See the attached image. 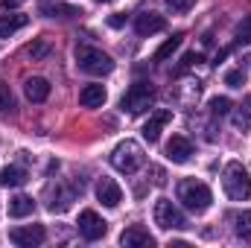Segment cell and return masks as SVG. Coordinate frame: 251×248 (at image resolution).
<instances>
[{"label": "cell", "instance_id": "cell-1", "mask_svg": "<svg viewBox=\"0 0 251 248\" xmlns=\"http://www.w3.org/2000/svg\"><path fill=\"white\" fill-rule=\"evenodd\" d=\"M76 64H79V70H85L88 76H108V73L114 70L111 56L102 53V50H97V47H91V44H79V47H76Z\"/></svg>", "mask_w": 251, "mask_h": 248}, {"label": "cell", "instance_id": "cell-2", "mask_svg": "<svg viewBox=\"0 0 251 248\" xmlns=\"http://www.w3.org/2000/svg\"><path fill=\"white\" fill-rule=\"evenodd\" d=\"M178 201L193 210V213H204L207 207H210V201H213V196H210V187L201 184V181H196V178H184L181 184H178Z\"/></svg>", "mask_w": 251, "mask_h": 248}, {"label": "cell", "instance_id": "cell-3", "mask_svg": "<svg viewBox=\"0 0 251 248\" xmlns=\"http://www.w3.org/2000/svg\"><path fill=\"white\" fill-rule=\"evenodd\" d=\"M222 187H225V196L234 198V201H243L251 196V178L246 173V167L240 161H231L222 173Z\"/></svg>", "mask_w": 251, "mask_h": 248}, {"label": "cell", "instance_id": "cell-4", "mask_svg": "<svg viewBox=\"0 0 251 248\" xmlns=\"http://www.w3.org/2000/svg\"><path fill=\"white\" fill-rule=\"evenodd\" d=\"M111 167H114L117 173H126V175L137 173V170L143 167V146H140L137 140H123V143H117L114 152H111Z\"/></svg>", "mask_w": 251, "mask_h": 248}, {"label": "cell", "instance_id": "cell-5", "mask_svg": "<svg viewBox=\"0 0 251 248\" xmlns=\"http://www.w3.org/2000/svg\"><path fill=\"white\" fill-rule=\"evenodd\" d=\"M152 102H155V88H152L149 82H134V85L123 94L120 108L128 111V114H143V111L152 108Z\"/></svg>", "mask_w": 251, "mask_h": 248}, {"label": "cell", "instance_id": "cell-6", "mask_svg": "<svg viewBox=\"0 0 251 248\" xmlns=\"http://www.w3.org/2000/svg\"><path fill=\"white\" fill-rule=\"evenodd\" d=\"M155 225L164 228V231H184L187 219L170 198H158L155 201Z\"/></svg>", "mask_w": 251, "mask_h": 248}, {"label": "cell", "instance_id": "cell-7", "mask_svg": "<svg viewBox=\"0 0 251 248\" xmlns=\"http://www.w3.org/2000/svg\"><path fill=\"white\" fill-rule=\"evenodd\" d=\"M105 231H108V222H105L97 210H82V213H79V234H82L88 243L102 240Z\"/></svg>", "mask_w": 251, "mask_h": 248}, {"label": "cell", "instance_id": "cell-8", "mask_svg": "<svg viewBox=\"0 0 251 248\" xmlns=\"http://www.w3.org/2000/svg\"><path fill=\"white\" fill-rule=\"evenodd\" d=\"M79 193H82V181H79V184H64V181H59L56 190H50V201H47L50 213H64V210L76 201Z\"/></svg>", "mask_w": 251, "mask_h": 248}, {"label": "cell", "instance_id": "cell-9", "mask_svg": "<svg viewBox=\"0 0 251 248\" xmlns=\"http://www.w3.org/2000/svg\"><path fill=\"white\" fill-rule=\"evenodd\" d=\"M9 240L15 246L32 248V246H41L47 240V231H44V225H21V228H12L9 231Z\"/></svg>", "mask_w": 251, "mask_h": 248}, {"label": "cell", "instance_id": "cell-10", "mask_svg": "<svg viewBox=\"0 0 251 248\" xmlns=\"http://www.w3.org/2000/svg\"><path fill=\"white\" fill-rule=\"evenodd\" d=\"M161 29H167V21H164L161 15H155V12H140V15L134 18V32H137L140 38H149V35H155V32H161Z\"/></svg>", "mask_w": 251, "mask_h": 248}, {"label": "cell", "instance_id": "cell-11", "mask_svg": "<svg viewBox=\"0 0 251 248\" xmlns=\"http://www.w3.org/2000/svg\"><path fill=\"white\" fill-rule=\"evenodd\" d=\"M167 155L173 164H187L190 155H193V143H190L184 134H173L170 143H167Z\"/></svg>", "mask_w": 251, "mask_h": 248}, {"label": "cell", "instance_id": "cell-12", "mask_svg": "<svg viewBox=\"0 0 251 248\" xmlns=\"http://www.w3.org/2000/svg\"><path fill=\"white\" fill-rule=\"evenodd\" d=\"M97 198L105 204V207H117L120 201H123V190L117 187V181L114 178H100V184H97Z\"/></svg>", "mask_w": 251, "mask_h": 248}, {"label": "cell", "instance_id": "cell-13", "mask_svg": "<svg viewBox=\"0 0 251 248\" xmlns=\"http://www.w3.org/2000/svg\"><path fill=\"white\" fill-rule=\"evenodd\" d=\"M173 120V111H167V108H161V111H155L149 120H146V125H143V137L149 140V143H155L158 137H161V128Z\"/></svg>", "mask_w": 251, "mask_h": 248}, {"label": "cell", "instance_id": "cell-14", "mask_svg": "<svg viewBox=\"0 0 251 248\" xmlns=\"http://www.w3.org/2000/svg\"><path fill=\"white\" fill-rule=\"evenodd\" d=\"M120 246H126V248L155 246V240H152V234H149L146 228H140V225H131V228H126L123 234H120Z\"/></svg>", "mask_w": 251, "mask_h": 248}, {"label": "cell", "instance_id": "cell-15", "mask_svg": "<svg viewBox=\"0 0 251 248\" xmlns=\"http://www.w3.org/2000/svg\"><path fill=\"white\" fill-rule=\"evenodd\" d=\"M24 94H26L29 102H44V99L50 97V82L41 79V76H29V79L24 82Z\"/></svg>", "mask_w": 251, "mask_h": 248}, {"label": "cell", "instance_id": "cell-16", "mask_svg": "<svg viewBox=\"0 0 251 248\" xmlns=\"http://www.w3.org/2000/svg\"><path fill=\"white\" fill-rule=\"evenodd\" d=\"M79 102H82L85 108H102V102H105V88H102V85H85V88L79 91Z\"/></svg>", "mask_w": 251, "mask_h": 248}, {"label": "cell", "instance_id": "cell-17", "mask_svg": "<svg viewBox=\"0 0 251 248\" xmlns=\"http://www.w3.org/2000/svg\"><path fill=\"white\" fill-rule=\"evenodd\" d=\"M26 170L24 167H3L0 170V184L3 187H21V184H26Z\"/></svg>", "mask_w": 251, "mask_h": 248}, {"label": "cell", "instance_id": "cell-18", "mask_svg": "<svg viewBox=\"0 0 251 248\" xmlns=\"http://www.w3.org/2000/svg\"><path fill=\"white\" fill-rule=\"evenodd\" d=\"M26 24H29L26 15H3V18H0V35L9 38V35H15L18 29H24Z\"/></svg>", "mask_w": 251, "mask_h": 248}, {"label": "cell", "instance_id": "cell-19", "mask_svg": "<svg viewBox=\"0 0 251 248\" xmlns=\"http://www.w3.org/2000/svg\"><path fill=\"white\" fill-rule=\"evenodd\" d=\"M32 210H35V201H32L29 196H15V198L9 201V216H15V219L29 216Z\"/></svg>", "mask_w": 251, "mask_h": 248}, {"label": "cell", "instance_id": "cell-20", "mask_svg": "<svg viewBox=\"0 0 251 248\" xmlns=\"http://www.w3.org/2000/svg\"><path fill=\"white\" fill-rule=\"evenodd\" d=\"M181 38H184L181 32H176L173 38H167V41H164V44L155 50V56H152V59H155V62H167V59H170V56H173V53L181 47Z\"/></svg>", "mask_w": 251, "mask_h": 248}, {"label": "cell", "instance_id": "cell-21", "mask_svg": "<svg viewBox=\"0 0 251 248\" xmlns=\"http://www.w3.org/2000/svg\"><path fill=\"white\" fill-rule=\"evenodd\" d=\"M234 125L243 128V131L251 128V97H246V99L237 105V111H234Z\"/></svg>", "mask_w": 251, "mask_h": 248}, {"label": "cell", "instance_id": "cell-22", "mask_svg": "<svg viewBox=\"0 0 251 248\" xmlns=\"http://www.w3.org/2000/svg\"><path fill=\"white\" fill-rule=\"evenodd\" d=\"M234 231H237V237L240 240H251V210H243V213H237L234 216Z\"/></svg>", "mask_w": 251, "mask_h": 248}, {"label": "cell", "instance_id": "cell-23", "mask_svg": "<svg viewBox=\"0 0 251 248\" xmlns=\"http://www.w3.org/2000/svg\"><path fill=\"white\" fill-rule=\"evenodd\" d=\"M47 18H76V15H82L76 6H67V3H53V6H44L41 9Z\"/></svg>", "mask_w": 251, "mask_h": 248}, {"label": "cell", "instance_id": "cell-24", "mask_svg": "<svg viewBox=\"0 0 251 248\" xmlns=\"http://www.w3.org/2000/svg\"><path fill=\"white\" fill-rule=\"evenodd\" d=\"M15 108V97H12V88L6 82H0V114H9Z\"/></svg>", "mask_w": 251, "mask_h": 248}, {"label": "cell", "instance_id": "cell-25", "mask_svg": "<svg viewBox=\"0 0 251 248\" xmlns=\"http://www.w3.org/2000/svg\"><path fill=\"white\" fill-rule=\"evenodd\" d=\"M228 111H231V99H228V97H213V99H210V114L222 117V114H228Z\"/></svg>", "mask_w": 251, "mask_h": 248}, {"label": "cell", "instance_id": "cell-26", "mask_svg": "<svg viewBox=\"0 0 251 248\" xmlns=\"http://www.w3.org/2000/svg\"><path fill=\"white\" fill-rule=\"evenodd\" d=\"M237 41H243V44L251 41V15H246V18L240 21V26H237Z\"/></svg>", "mask_w": 251, "mask_h": 248}, {"label": "cell", "instance_id": "cell-27", "mask_svg": "<svg viewBox=\"0 0 251 248\" xmlns=\"http://www.w3.org/2000/svg\"><path fill=\"white\" fill-rule=\"evenodd\" d=\"M225 85L228 88H243L246 85V73L243 70H228L225 73Z\"/></svg>", "mask_w": 251, "mask_h": 248}, {"label": "cell", "instance_id": "cell-28", "mask_svg": "<svg viewBox=\"0 0 251 248\" xmlns=\"http://www.w3.org/2000/svg\"><path fill=\"white\" fill-rule=\"evenodd\" d=\"M201 62V56H199V53H187V56H184V59H181V64H178V67H176V76H181V73H184V70H190V67H193V64H199Z\"/></svg>", "mask_w": 251, "mask_h": 248}, {"label": "cell", "instance_id": "cell-29", "mask_svg": "<svg viewBox=\"0 0 251 248\" xmlns=\"http://www.w3.org/2000/svg\"><path fill=\"white\" fill-rule=\"evenodd\" d=\"M47 53H50V47H47L44 41H35V44L26 47V56H32V59H41V56H47Z\"/></svg>", "mask_w": 251, "mask_h": 248}, {"label": "cell", "instance_id": "cell-30", "mask_svg": "<svg viewBox=\"0 0 251 248\" xmlns=\"http://www.w3.org/2000/svg\"><path fill=\"white\" fill-rule=\"evenodd\" d=\"M193 3H196V0H167V6H170L173 12H178V15L190 12V9H193Z\"/></svg>", "mask_w": 251, "mask_h": 248}, {"label": "cell", "instance_id": "cell-31", "mask_svg": "<svg viewBox=\"0 0 251 248\" xmlns=\"http://www.w3.org/2000/svg\"><path fill=\"white\" fill-rule=\"evenodd\" d=\"M149 173H152V184H164V170H161V167H152V170H149Z\"/></svg>", "mask_w": 251, "mask_h": 248}, {"label": "cell", "instance_id": "cell-32", "mask_svg": "<svg viewBox=\"0 0 251 248\" xmlns=\"http://www.w3.org/2000/svg\"><path fill=\"white\" fill-rule=\"evenodd\" d=\"M123 15H114V18H108V24H111V26H123Z\"/></svg>", "mask_w": 251, "mask_h": 248}, {"label": "cell", "instance_id": "cell-33", "mask_svg": "<svg viewBox=\"0 0 251 248\" xmlns=\"http://www.w3.org/2000/svg\"><path fill=\"white\" fill-rule=\"evenodd\" d=\"M97 3H111V0H97Z\"/></svg>", "mask_w": 251, "mask_h": 248}]
</instances>
